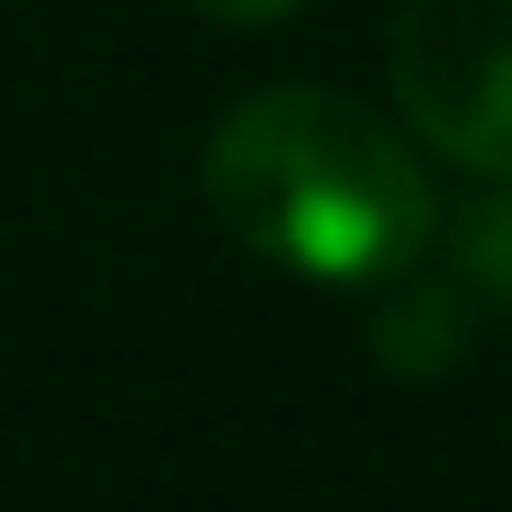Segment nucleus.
I'll list each match as a JSON object with an SVG mask.
<instances>
[{
	"mask_svg": "<svg viewBox=\"0 0 512 512\" xmlns=\"http://www.w3.org/2000/svg\"><path fill=\"white\" fill-rule=\"evenodd\" d=\"M198 18H216V27H279V18H297L306 0H189Z\"/></svg>",
	"mask_w": 512,
	"mask_h": 512,
	"instance_id": "obj_5",
	"label": "nucleus"
},
{
	"mask_svg": "<svg viewBox=\"0 0 512 512\" xmlns=\"http://www.w3.org/2000/svg\"><path fill=\"white\" fill-rule=\"evenodd\" d=\"M450 270H459L468 297L512 306V180H495L486 198L459 207V225H450Z\"/></svg>",
	"mask_w": 512,
	"mask_h": 512,
	"instance_id": "obj_4",
	"label": "nucleus"
},
{
	"mask_svg": "<svg viewBox=\"0 0 512 512\" xmlns=\"http://www.w3.org/2000/svg\"><path fill=\"white\" fill-rule=\"evenodd\" d=\"M387 81L441 162L512 180V0H396Z\"/></svg>",
	"mask_w": 512,
	"mask_h": 512,
	"instance_id": "obj_2",
	"label": "nucleus"
},
{
	"mask_svg": "<svg viewBox=\"0 0 512 512\" xmlns=\"http://www.w3.org/2000/svg\"><path fill=\"white\" fill-rule=\"evenodd\" d=\"M396 297L378 306V324H369V351H378V369H396V378H414V387H432V378H450L468 351H477V315H468V288L459 279H387Z\"/></svg>",
	"mask_w": 512,
	"mask_h": 512,
	"instance_id": "obj_3",
	"label": "nucleus"
},
{
	"mask_svg": "<svg viewBox=\"0 0 512 512\" xmlns=\"http://www.w3.org/2000/svg\"><path fill=\"white\" fill-rule=\"evenodd\" d=\"M207 207L243 252L324 288H387L441 234L423 153L324 81H279L216 117Z\"/></svg>",
	"mask_w": 512,
	"mask_h": 512,
	"instance_id": "obj_1",
	"label": "nucleus"
}]
</instances>
